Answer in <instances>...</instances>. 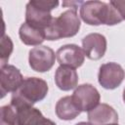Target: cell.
Wrapping results in <instances>:
<instances>
[{
  "label": "cell",
  "instance_id": "cell-1",
  "mask_svg": "<svg viewBox=\"0 0 125 125\" xmlns=\"http://www.w3.org/2000/svg\"><path fill=\"white\" fill-rule=\"evenodd\" d=\"M82 21L89 25H115L120 23L123 19L116 8L110 2L102 1H86L80 6L79 11Z\"/></svg>",
  "mask_w": 125,
  "mask_h": 125
},
{
  "label": "cell",
  "instance_id": "cell-2",
  "mask_svg": "<svg viewBox=\"0 0 125 125\" xmlns=\"http://www.w3.org/2000/svg\"><path fill=\"white\" fill-rule=\"evenodd\" d=\"M49 91L48 84L39 77H26L20 88L12 94L11 105L15 108L30 105L45 99Z\"/></svg>",
  "mask_w": 125,
  "mask_h": 125
},
{
  "label": "cell",
  "instance_id": "cell-3",
  "mask_svg": "<svg viewBox=\"0 0 125 125\" xmlns=\"http://www.w3.org/2000/svg\"><path fill=\"white\" fill-rule=\"evenodd\" d=\"M81 21L77 10H66L59 17L53 19L52 22L45 30L46 39L52 41L72 37L78 33Z\"/></svg>",
  "mask_w": 125,
  "mask_h": 125
},
{
  "label": "cell",
  "instance_id": "cell-4",
  "mask_svg": "<svg viewBox=\"0 0 125 125\" xmlns=\"http://www.w3.org/2000/svg\"><path fill=\"white\" fill-rule=\"evenodd\" d=\"M59 1L31 0L25 6V22L46 30L53 21L51 11L59 6Z\"/></svg>",
  "mask_w": 125,
  "mask_h": 125
},
{
  "label": "cell",
  "instance_id": "cell-5",
  "mask_svg": "<svg viewBox=\"0 0 125 125\" xmlns=\"http://www.w3.org/2000/svg\"><path fill=\"white\" fill-rule=\"evenodd\" d=\"M71 99L75 106L81 112H89L100 104L101 96L97 88L91 84L86 83L75 88Z\"/></svg>",
  "mask_w": 125,
  "mask_h": 125
},
{
  "label": "cell",
  "instance_id": "cell-6",
  "mask_svg": "<svg viewBox=\"0 0 125 125\" xmlns=\"http://www.w3.org/2000/svg\"><path fill=\"white\" fill-rule=\"evenodd\" d=\"M56 60V54L53 49L45 45L36 46L28 53L29 66L37 72L49 71L54 66Z\"/></svg>",
  "mask_w": 125,
  "mask_h": 125
},
{
  "label": "cell",
  "instance_id": "cell-7",
  "mask_svg": "<svg viewBox=\"0 0 125 125\" xmlns=\"http://www.w3.org/2000/svg\"><path fill=\"white\" fill-rule=\"evenodd\" d=\"M125 78L123 67L116 62L103 63L99 68L98 81L100 85L107 90H113L121 85Z\"/></svg>",
  "mask_w": 125,
  "mask_h": 125
},
{
  "label": "cell",
  "instance_id": "cell-8",
  "mask_svg": "<svg viewBox=\"0 0 125 125\" xmlns=\"http://www.w3.org/2000/svg\"><path fill=\"white\" fill-rule=\"evenodd\" d=\"M56 59L61 66L73 69L80 67L85 61V54L82 48L75 44H66L58 49Z\"/></svg>",
  "mask_w": 125,
  "mask_h": 125
},
{
  "label": "cell",
  "instance_id": "cell-9",
  "mask_svg": "<svg viewBox=\"0 0 125 125\" xmlns=\"http://www.w3.org/2000/svg\"><path fill=\"white\" fill-rule=\"evenodd\" d=\"M23 77L19 68L12 64H6L1 66L0 70V88L1 97L3 98L7 93L16 92L21 83L23 82Z\"/></svg>",
  "mask_w": 125,
  "mask_h": 125
},
{
  "label": "cell",
  "instance_id": "cell-10",
  "mask_svg": "<svg viewBox=\"0 0 125 125\" xmlns=\"http://www.w3.org/2000/svg\"><path fill=\"white\" fill-rule=\"evenodd\" d=\"M107 42L101 33H90L82 39V49L85 57L90 60L98 61L102 59L106 51Z\"/></svg>",
  "mask_w": 125,
  "mask_h": 125
},
{
  "label": "cell",
  "instance_id": "cell-11",
  "mask_svg": "<svg viewBox=\"0 0 125 125\" xmlns=\"http://www.w3.org/2000/svg\"><path fill=\"white\" fill-rule=\"evenodd\" d=\"M15 109L17 110V125H56L36 107L24 105Z\"/></svg>",
  "mask_w": 125,
  "mask_h": 125
},
{
  "label": "cell",
  "instance_id": "cell-12",
  "mask_svg": "<svg viewBox=\"0 0 125 125\" xmlns=\"http://www.w3.org/2000/svg\"><path fill=\"white\" fill-rule=\"evenodd\" d=\"M88 121L92 125H110L118 123V114L109 104H99L88 112Z\"/></svg>",
  "mask_w": 125,
  "mask_h": 125
},
{
  "label": "cell",
  "instance_id": "cell-13",
  "mask_svg": "<svg viewBox=\"0 0 125 125\" xmlns=\"http://www.w3.org/2000/svg\"><path fill=\"white\" fill-rule=\"evenodd\" d=\"M55 83L60 90L70 91L77 87L78 74L73 68L60 65L55 72Z\"/></svg>",
  "mask_w": 125,
  "mask_h": 125
},
{
  "label": "cell",
  "instance_id": "cell-14",
  "mask_svg": "<svg viewBox=\"0 0 125 125\" xmlns=\"http://www.w3.org/2000/svg\"><path fill=\"white\" fill-rule=\"evenodd\" d=\"M19 36L21 41L28 46H39L46 39L45 30L32 26L25 21L20 26Z\"/></svg>",
  "mask_w": 125,
  "mask_h": 125
},
{
  "label": "cell",
  "instance_id": "cell-15",
  "mask_svg": "<svg viewBox=\"0 0 125 125\" xmlns=\"http://www.w3.org/2000/svg\"><path fill=\"white\" fill-rule=\"evenodd\" d=\"M56 114L62 120H73L80 114V110L75 106L70 96L61 98L56 104Z\"/></svg>",
  "mask_w": 125,
  "mask_h": 125
},
{
  "label": "cell",
  "instance_id": "cell-16",
  "mask_svg": "<svg viewBox=\"0 0 125 125\" xmlns=\"http://www.w3.org/2000/svg\"><path fill=\"white\" fill-rule=\"evenodd\" d=\"M1 125H17V110L11 104L3 105L0 108Z\"/></svg>",
  "mask_w": 125,
  "mask_h": 125
},
{
  "label": "cell",
  "instance_id": "cell-17",
  "mask_svg": "<svg viewBox=\"0 0 125 125\" xmlns=\"http://www.w3.org/2000/svg\"><path fill=\"white\" fill-rule=\"evenodd\" d=\"M14 49L13 42L8 35L3 34L1 38V66L8 64V60Z\"/></svg>",
  "mask_w": 125,
  "mask_h": 125
},
{
  "label": "cell",
  "instance_id": "cell-18",
  "mask_svg": "<svg viewBox=\"0 0 125 125\" xmlns=\"http://www.w3.org/2000/svg\"><path fill=\"white\" fill-rule=\"evenodd\" d=\"M110 4L117 9L120 16L123 20H125V0L124 1H110Z\"/></svg>",
  "mask_w": 125,
  "mask_h": 125
},
{
  "label": "cell",
  "instance_id": "cell-19",
  "mask_svg": "<svg viewBox=\"0 0 125 125\" xmlns=\"http://www.w3.org/2000/svg\"><path fill=\"white\" fill-rule=\"evenodd\" d=\"M75 125H92V124L89 123V122H79V123H77Z\"/></svg>",
  "mask_w": 125,
  "mask_h": 125
},
{
  "label": "cell",
  "instance_id": "cell-20",
  "mask_svg": "<svg viewBox=\"0 0 125 125\" xmlns=\"http://www.w3.org/2000/svg\"><path fill=\"white\" fill-rule=\"evenodd\" d=\"M122 98H123V101H124V103H125V89H124V91H123V96H122Z\"/></svg>",
  "mask_w": 125,
  "mask_h": 125
},
{
  "label": "cell",
  "instance_id": "cell-21",
  "mask_svg": "<svg viewBox=\"0 0 125 125\" xmlns=\"http://www.w3.org/2000/svg\"><path fill=\"white\" fill-rule=\"evenodd\" d=\"M110 125H118V123H114V124H110Z\"/></svg>",
  "mask_w": 125,
  "mask_h": 125
}]
</instances>
